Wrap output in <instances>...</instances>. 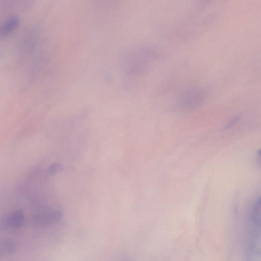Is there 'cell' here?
<instances>
[{
    "instance_id": "cell-1",
    "label": "cell",
    "mask_w": 261,
    "mask_h": 261,
    "mask_svg": "<svg viewBox=\"0 0 261 261\" xmlns=\"http://www.w3.org/2000/svg\"><path fill=\"white\" fill-rule=\"evenodd\" d=\"M247 261H261V233L254 235L248 246Z\"/></svg>"
},
{
    "instance_id": "cell-2",
    "label": "cell",
    "mask_w": 261,
    "mask_h": 261,
    "mask_svg": "<svg viewBox=\"0 0 261 261\" xmlns=\"http://www.w3.org/2000/svg\"><path fill=\"white\" fill-rule=\"evenodd\" d=\"M19 19L16 15L9 16L3 23L0 28V34L5 36L11 33L17 26Z\"/></svg>"
},
{
    "instance_id": "cell-3",
    "label": "cell",
    "mask_w": 261,
    "mask_h": 261,
    "mask_svg": "<svg viewBox=\"0 0 261 261\" xmlns=\"http://www.w3.org/2000/svg\"><path fill=\"white\" fill-rule=\"evenodd\" d=\"M252 220L257 227H261V198L255 204L252 211Z\"/></svg>"
},
{
    "instance_id": "cell-4",
    "label": "cell",
    "mask_w": 261,
    "mask_h": 261,
    "mask_svg": "<svg viewBox=\"0 0 261 261\" xmlns=\"http://www.w3.org/2000/svg\"><path fill=\"white\" fill-rule=\"evenodd\" d=\"M60 166L55 164L52 165L50 168V172L52 174L58 172L60 170Z\"/></svg>"
},
{
    "instance_id": "cell-5",
    "label": "cell",
    "mask_w": 261,
    "mask_h": 261,
    "mask_svg": "<svg viewBox=\"0 0 261 261\" xmlns=\"http://www.w3.org/2000/svg\"><path fill=\"white\" fill-rule=\"evenodd\" d=\"M258 155L259 157V160L260 162H261V150H260L258 152Z\"/></svg>"
},
{
    "instance_id": "cell-6",
    "label": "cell",
    "mask_w": 261,
    "mask_h": 261,
    "mask_svg": "<svg viewBox=\"0 0 261 261\" xmlns=\"http://www.w3.org/2000/svg\"><path fill=\"white\" fill-rule=\"evenodd\" d=\"M120 261H125V259L124 260V259H121V260H120Z\"/></svg>"
}]
</instances>
